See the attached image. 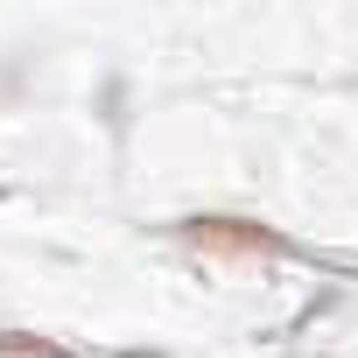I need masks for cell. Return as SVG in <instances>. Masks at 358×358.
<instances>
[{
	"label": "cell",
	"instance_id": "6da1fadb",
	"mask_svg": "<svg viewBox=\"0 0 358 358\" xmlns=\"http://www.w3.org/2000/svg\"><path fill=\"white\" fill-rule=\"evenodd\" d=\"M183 239L204 246V253H288L281 232H267V225H253V218H190Z\"/></svg>",
	"mask_w": 358,
	"mask_h": 358
},
{
	"label": "cell",
	"instance_id": "7a4b0ae2",
	"mask_svg": "<svg viewBox=\"0 0 358 358\" xmlns=\"http://www.w3.org/2000/svg\"><path fill=\"white\" fill-rule=\"evenodd\" d=\"M0 358H71V351H50V344H29L22 330H0Z\"/></svg>",
	"mask_w": 358,
	"mask_h": 358
}]
</instances>
